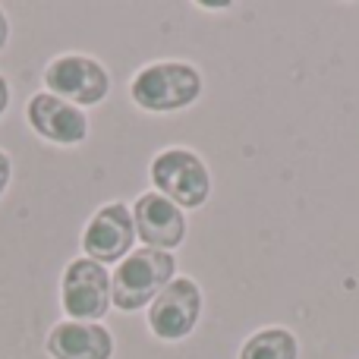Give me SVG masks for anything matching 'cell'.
I'll return each instance as SVG.
<instances>
[{"instance_id": "5", "label": "cell", "mask_w": 359, "mask_h": 359, "mask_svg": "<svg viewBox=\"0 0 359 359\" xmlns=\"http://www.w3.org/2000/svg\"><path fill=\"white\" fill-rule=\"evenodd\" d=\"M44 86L50 95L69 101L76 107L101 104L111 92V76L95 57L86 54H63L44 67Z\"/></svg>"}, {"instance_id": "14", "label": "cell", "mask_w": 359, "mask_h": 359, "mask_svg": "<svg viewBox=\"0 0 359 359\" xmlns=\"http://www.w3.org/2000/svg\"><path fill=\"white\" fill-rule=\"evenodd\" d=\"M6 41H10V22H6L4 10H0V50L6 48Z\"/></svg>"}, {"instance_id": "4", "label": "cell", "mask_w": 359, "mask_h": 359, "mask_svg": "<svg viewBox=\"0 0 359 359\" xmlns=\"http://www.w3.org/2000/svg\"><path fill=\"white\" fill-rule=\"evenodd\" d=\"M60 303L69 322H98L111 309V274L92 259H73L60 278Z\"/></svg>"}, {"instance_id": "10", "label": "cell", "mask_w": 359, "mask_h": 359, "mask_svg": "<svg viewBox=\"0 0 359 359\" xmlns=\"http://www.w3.org/2000/svg\"><path fill=\"white\" fill-rule=\"evenodd\" d=\"M44 347L50 359H111L114 334L101 322H57Z\"/></svg>"}, {"instance_id": "3", "label": "cell", "mask_w": 359, "mask_h": 359, "mask_svg": "<svg viewBox=\"0 0 359 359\" xmlns=\"http://www.w3.org/2000/svg\"><path fill=\"white\" fill-rule=\"evenodd\" d=\"M151 183L177 208H202L211 196V174L189 149H164L151 158Z\"/></svg>"}, {"instance_id": "9", "label": "cell", "mask_w": 359, "mask_h": 359, "mask_svg": "<svg viewBox=\"0 0 359 359\" xmlns=\"http://www.w3.org/2000/svg\"><path fill=\"white\" fill-rule=\"evenodd\" d=\"M25 120L41 139L57 145H79L88 136V117L76 104L50 92H38L25 104Z\"/></svg>"}, {"instance_id": "1", "label": "cell", "mask_w": 359, "mask_h": 359, "mask_svg": "<svg viewBox=\"0 0 359 359\" xmlns=\"http://www.w3.org/2000/svg\"><path fill=\"white\" fill-rule=\"evenodd\" d=\"M130 95L149 114H174L198 101L202 73L186 60H158L133 76Z\"/></svg>"}, {"instance_id": "8", "label": "cell", "mask_w": 359, "mask_h": 359, "mask_svg": "<svg viewBox=\"0 0 359 359\" xmlns=\"http://www.w3.org/2000/svg\"><path fill=\"white\" fill-rule=\"evenodd\" d=\"M133 224L136 236L145 243V249L174 252L186 240V215L161 192H142L133 205Z\"/></svg>"}, {"instance_id": "13", "label": "cell", "mask_w": 359, "mask_h": 359, "mask_svg": "<svg viewBox=\"0 0 359 359\" xmlns=\"http://www.w3.org/2000/svg\"><path fill=\"white\" fill-rule=\"evenodd\" d=\"M6 107H10V82L0 76V117H4Z\"/></svg>"}, {"instance_id": "2", "label": "cell", "mask_w": 359, "mask_h": 359, "mask_svg": "<svg viewBox=\"0 0 359 359\" xmlns=\"http://www.w3.org/2000/svg\"><path fill=\"white\" fill-rule=\"evenodd\" d=\"M177 259L174 252H158V249H136L117 265L111 278V303L120 312H136L149 306L164 287L174 280Z\"/></svg>"}, {"instance_id": "12", "label": "cell", "mask_w": 359, "mask_h": 359, "mask_svg": "<svg viewBox=\"0 0 359 359\" xmlns=\"http://www.w3.org/2000/svg\"><path fill=\"white\" fill-rule=\"evenodd\" d=\"M10 177H13V161H10V155L0 149V196H4L6 186H10Z\"/></svg>"}, {"instance_id": "11", "label": "cell", "mask_w": 359, "mask_h": 359, "mask_svg": "<svg viewBox=\"0 0 359 359\" xmlns=\"http://www.w3.org/2000/svg\"><path fill=\"white\" fill-rule=\"evenodd\" d=\"M240 359H299V341L287 328H262L243 344Z\"/></svg>"}, {"instance_id": "6", "label": "cell", "mask_w": 359, "mask_h": 359, "mask_svg": "<svg viewBox=\"0 0 359 359\" xmlns=\"http://www.w3.org/2000/svg\"><path fill=\"white\" fill-rule=\"evenodd\" d=\"M202 316V290L192 278H174L149 306V331L164 344L189 337Z\"/></svg>"}, {"instance_id": "7", "label": "cell", "mask_w": 359, "mask_h": 359, "mask_svg": "<svg viewBox=\"0 0 359 359\" xmlns=\"http://www.w3.org/2000/svg\"><path fill=\"white\" fill-rule=\"evenodd\" d=\"M133 243H136V224H133V211L123 202H111L98 208L82 230L86 259L98 262V265L123 262L130 255Z\"/></svg>"}]
</instances>
